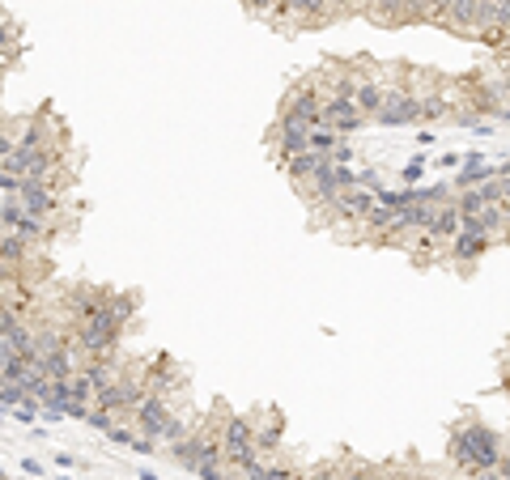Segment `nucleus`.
Listing matches in <instances>:
<instances>
[{
    "label": "nucleus",
    "instance_id": "nucleus-1",
    "mask_svg": "<svg viewBox=\"0 0 510 480\" xmlns=\"http://www.w3.org/2000/svg\"><path fill=\"white\" fill-rule=\"evenodd\" d=\"M455 463L464 468L468 476L472 472H480V468H498V459H502V442H498V434L493 429H485V425H464L455 434Z\"/></svg>",
    "mask_w": 510,
    "mask_h": 480
},
{
    "label": "nucleus",
    "instance_id": "nucleus-2",
    "mask_svg": "<svg viewBox=\"0 0 510 480\" xmlns=\"http://www.w3.org/2000/svg\"><path fill=\"white\" fill-rule=\"evenodd\" d=\"M379 123H392V128H404V123H421L417 115V98H412L404 85H387L383 90V107L374 115Z\"/></svg>",
    "mask_w": 510,
    "mask_h": 480
},
{
    "label": "nucleus",
    "instance_id": "nucleus-3",
    "mask_svg": "<svg viewBox=\"0 0 510 480\" xmlns=\"http://www.w3.org/2000/svg\"><path fill=\"white\" fill-rule=\"evenodd\" d=\"M447 247H451V255H455L459 264H476V260L485 255V251H489V242H485L480 234H472V230H459Z\"/></svg>",
    "mask_w": 510,
    "mask_h": 480
},
{
    "label": "nucleus",
    "instance_id": "nucleus-4",
    "mask_svg": "<svg viewBox=\"0 0 510 480\" xmlns=\"http://www.w3.org/2000/svg\"><path fill=\"white\" fill-rule=\"evenodd\" d=\"M340 480H366V468H349V472H340Z\"/></svg>",
    "mask_w": 510,
    "mask_h": 480
},
{
    "label": "nucleus",
    "instance_id": "nucleus-5",
    "mask_svg": "<svg viewBox=\"0 0 510 480\" xmlns=\"http://www.w3.org/2000/svg\"><path fill=\"white\" fill-rule=\"evenodd\" d=\"M392 480H412V476H392Z\"/></svg>",
    "mask_w": 510,
    "mask_h": 480
}]
</instances>
